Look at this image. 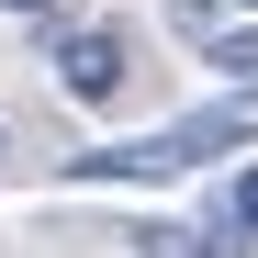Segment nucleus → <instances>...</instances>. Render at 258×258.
I'll return each mask as SVG.
<instances>
[{"instance_id":"nucleus-1","label":"nucleus","mask_w":258,"mask_h":258,"mask_svg":"<svg viewBox=\"0 0 258 258\" xmlns=\"http://www.w3.org/2000/svg\"><path fill=\"white\" fill-rule=\"evenodd\" d=\"M45 79H56V90H68L79 112H101V101L123 90V23H79V34H56Z\"/></svg>"},{"instance_id":"nucleus-2","label":"nucleus","mask_w":258,"mask_h":258,"mask_svg":"<svg viewBox=\"0 0 258 258\" xmlns=\"http://www.w3.org/2000/svg\"><path fill=\"white\" fill-rule=\"evenodd\" d=\"M180 135H168V123H157V135H135V146H90V157H79V180H180Z\"/></svg>"},{"instance_id":"nucleus-3","label":"nucleus","mask_w":258,"mask_h":258,"mask_svg":"<svg viewBox=\"0 0 258 258\" xmlns=\"http://www.w3.org/2000/svg\"><path fill=\"white\" fill-rule=\"evenodd\" d=\"M202 56H213V79H236V90H258V34H213Z\"/></svg>"},{"instance_id":"nucleus-4","label":"nucleus","mask_w":258,"mask_h":258,"mask_svg":"<svg viewBox=\"0 0 258 258\" xmlns=\"http://www.w3.org/2000/svg\"><path fill=\"white\" fill-rule=\"evenodd\" d=\"M135 258H202V236H180V225H146V236H135Z\"/></svg>"},{"instance_id":"nucleus-5","label":"nucleus","mask_w":258,"mask_h":258,"mask_svg":"<svg viewBox=\"0 0 258 258\" xmlns=\"http://www.w3.org/2000/svg\"><path fill=\"white\" fill-rule=\"evenodd\" d=\"M225 213H236V236H258V168H247V180L225 191Z\"/></svg>"},{"instance_id":"nucleus-6","label":"nucleus","mask_w":258,"mask_h":258,"mask_svg":"<svg viewBox=\"0 0 258 258\" xmlns=\"http://www.w3.org/2000/svg\"><path fill=\"white\" fill-rule=\"evenodd\" d=\"M0 12H56V0H0Z\"/></svg>"},{"instance_id":"nucleus-7","label":"nucleus","mask_w":258,"mask_h":258,"mask_svg":"<svg viewBox=\"0 0 258 258\" xmlns=\"http://www.w3.org/2000/svg\"><path fill=\"white\" fill-rule=\"evenodd\" d=\"M0 157H12V123H0Z\"/></svg>"}]
</instances>
